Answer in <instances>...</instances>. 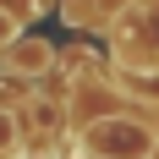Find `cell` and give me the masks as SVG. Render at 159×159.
<instances>
[{
	"label": "cell",
	"mask_w": 159,
	"mask_h": 159,
	"mask_svg": "<svg viewBox=\"0 0 159 159\" xmlns=\"http://www.w3.org/2000/svg\"><path fill=\"white\" fill-rule=\"evenodd\" d=\"M88 148L104 154V159H148L154 154V132L126 126V121H99V126L88 132Z\"/></svg>",
	"instance_id": "cell-1"
},
{
	"label": "cell",
	"mask_w": 159,
	"mask_h": 159,
	"mask_svg": "<svg viewBox=\"0 0 159 159\" xmlns=\"http://www.w3.org/2000/svg\"><path fill=\"white\" fill-rule=\"evenodd\" d=\"M6 66H11L16 77H39L49 66V44L44 39H11L6 44Z\"/></svg>",
	"instance_id": "cell-2"
},
{
	"label": "cell",
	"mask_w": 159,
	"mask_h": 159,
	"mask_svg": "<svg viewBox=\"0 0 159 159\" xmlns=\"http://www.w3.org/2000/svg\"><path fill=\"white\" fill-rule=\"evenodd\" d=\"M16 143H22V121H16V110H6V104H0V159H11Z\"/></svg>",
	"instance_id": "cell-3"
},
{
	"label": "cell",
	"mask_w": 159,
	"mask_h": 159,
	"mask_svg": "<svg viewBox=\"0 0 159 159\" xmlns=\"http://www.w3.org/2000/svg\"><path fill=\"white\" fill-rule=\"evenodd\" d=\"M28 104H33V126H39V132H55V126H61V115H55V104H44V99H28Z\"/></svg>",
	"instance_id": "cell-4"
},
{
	"label": "cell",
	"mask_w": 159,
	"mask_h": 159,
	"mask_svg": "<svg viewBox=\"0 0 159 159\" xmlns=\"http://www.w3.org/2000/svg\"><path fill=\"white\" fill-rule=\"evenodd\" d=\"M16 33H22V22H16V16H11V11H6V6H0V49L11 44Z\"/></svg>",
	"instance_id": "cell-5"
}]
</instances>
